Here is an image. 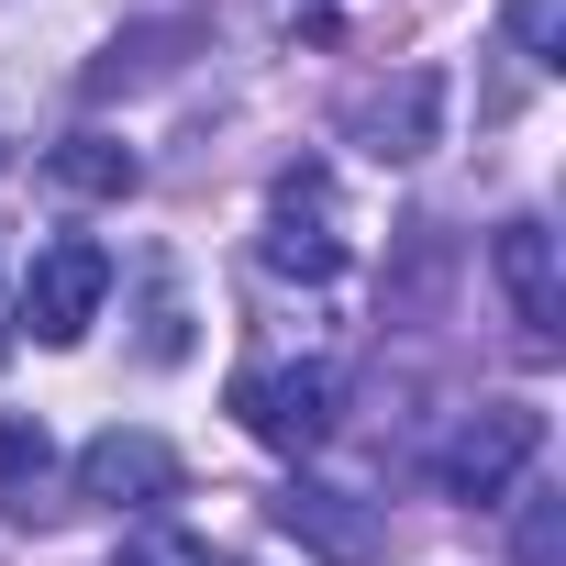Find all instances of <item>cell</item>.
Wrapping results in <instances>:
<instances>
[{
    "label": "cell",
    "instance_id": "52a82bcc",
    "mask_svg": "<svg viewBox=\"0 0 566 566\" xmlns=\"http://www.w3.org/2000/svg\"><path fill=\"white\" fill-rule=\"evenodd\" d=\"M500 290H511V312H522V345H555L566 334V266H555V233L522 211V222H500Z\"/></svg>",
    "mask_w": 566,
    "mask_h": 566
},
{
    "label": "cell",
    "instance_id": "4fadbf2b",
    "mask_svg": "<svg viewBox=\"0 0 566 566\" xmlns=\"http://www.w3.org/2000/svg\"><path fill=\"white\" fill-rule=\"evenodd\" d=\"M555 544H566V500H533V511H522V544H511V566H555Z\"/></svg>",
    "mask_w": 566,
    "mask_h": 566
},
{
    "label": "cell",
    "instance_id": "3957f363",
    "mask_svg": "<svg viewBox=\"0 0 566 566\" xmlns=\"http://www.w3.org/2000/svg\"><path fill=\"white\" fill-rule=\"evenodd\" d=\"M101 301H112V255H101L90 233H56V244L23 266V301H12V323H23L34 345H78V334L101 323Z\"/></svg>",
    "mask_w": 566,
    "mask_h": 566
},
{
    "label": "cell",
    "instance_id": "6da1fadb",
    "mask_svg": "<svg viewBox=\"0 0 566 566\" xmlns=\"http://www.w3.org/2000/svg\"><path fill=\"white\" fill-rule=\"evenodd\" d=\"M533 455H544V411H533V400H478V411L433 444V489L467 500V511H489V500L522 489Z\"/></svg>",
    "mask_w": 566,
    "mask_h": 566
},
{
    "label": "cell",
    "instance_id": "5b68a950",
    "mask_svg": "<svg viewBox=\"0 0 566 566\" xmlns=\"http://www.w3.org/2000/svg\"><path fill=\"white\" fill-rule=\"evenodd\" d=\"M277 533L312 544L323 566H378V511L356 489H323V478H290L277 489Z\"/></svg>",
    "mask_w": 566,
    "mask_h": 566
},
{
    "label": "cell",
    "instance_id": "30bf717a",
    "mask_svg": "<svg viewBox=\"0 0 566 566\" xmlns=\"http://www.w3.org/2000/svg\"><path fill=\"white\" fill-rule=\"evenodd\" d=\"M45 178L78 189V200H123V189H134V145H112V134H67V145L45 156Z\"/></svg>",
    "mask_w": 566,
    "mask_h": 566
},
{
    "label": "cell",
    "instance_id": "ba28073f",
    "mask_svg": "<svg viewBox=\"0 0 566 566\" xmlns=\"http://www.w3.org/2000/svg\"><path fill=\"white\" fill-rule=\"evenodd\" d=\"M433 123H444V90L411 67V78H389V90H367L356 101V145L378 156V167H411L422 145H433Z\"/></svg>",
    "mask_w": 566,
    "mask_h": 566
},
{
    "label": "cell",
    "instance_id": "7a4b0ae2",
    "mask_svg": "<svg viewBox=\"0 0 566 566\" xmlns=\"http://www.w3.org/2000/svg\"><path fill=\"white\" fill-rule=\"evenodd\" d=\"M233 422H244L266 455H312V444L345 422V378H334V367H244V378H233Z\"/></svg>",
    "mask_w": 566,
    "mask_h": 566
},
{
    "label": "cell",
    "instance_id": "8992f818",
    "mask_svg": "<svg viewBox=\"0 0 566 566\" xmlns=\"http://www.w3.org/2000/svg\"><path fill=\"white\" fill-rule=\"evenodd\" d=\"M78 489L90 500H112V511H156V500H178V444H156V433H90L78 444Z\"/></svg>",
    "mask_w": 566,
    "mask_h": 566
},
{
    "label": "cell",
    "instance_id": "7c38bea8",
    "mask_svg": "<svg viewBox=\"0 0 566 566\" xmlns=\"http://www.w3.org/2000/svg\"><path fill=\"white\" fill-rule=\"evenodd\" d=\"M112 566H222V555H211L200 533H178V522H145V533H134Z\"/></svg>",
    "mask_w": 566,
    "mask_h": 566
},
{
    "label": "cell",
    "instance_id": "9c48e42d",
    "mask_svg": "<svg viewBox=\"0 0 566 566\" xmlns=\"http://www.w3.org/2000/svg\"><path fill=\"white\" fill-rule=\"evenodd\" d=\"M45 478H56L45 422H34V411H0V511H12V522H34V511H45Z\"/></svg>",
    "mask_w": 566,
    "mask_h": 566
},
{
    "label": "cell",
    "instance_id": "277c9868",
    "mask_svg": "<svg viewBox=\"0 0 566 566\" xmlns=\"http://www.w3.org/2000/svg\"><path fill=\"white\" fill-rule=\"evenodd\" d=\"M266 266L277 277H334L345 266V211H334V178L323 167H290L266 189Z\"/></svg>",
    "mask_w": 566,
    "mask_h": 566
},
{
    "label": "cell",
    "instance_id": "8fae6325",
    "mask_svg": "<svg viewBox=\"0 0 566 566\" xmlns=\"http://www.w3.org/2000/svg\"><path fill=\"white\" fill-rule=\"evenodd\" d=\"M500 23H511V45H522L533 67H566V0H511Z\"/></svg>",
    "mask_w": 566,
    "mask_h": 566
}]
</instances>
